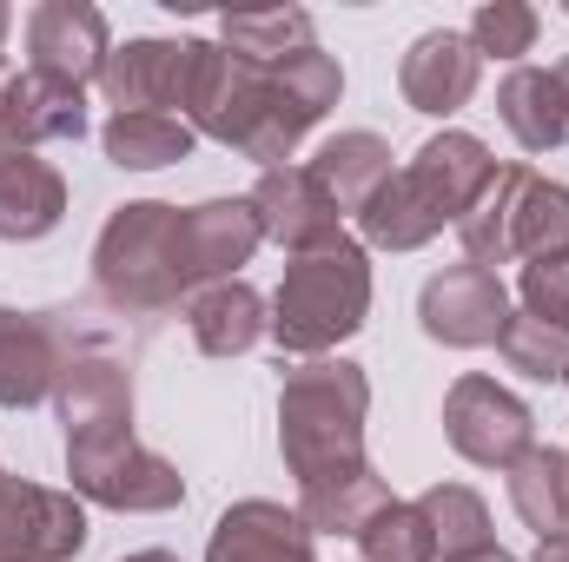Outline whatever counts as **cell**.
Listing matches in <instances>:
<instances>
[{
    "label": "cell",
    "mask_w": 569,
    "mask_h": 562,
    "mask_svg": "<svg viewBox=\"0 0 569 562\" xmlns=\"http://www.w3.org/2000/svg\"><path fill=\"white\" fill-rule=\"evenodd\" d=\"M385 503H391V483H385L378 470H358V476H338V483L298 490V516H305L311 536H358Z\"/></svg>",
    "instance_id": "4316f807"
},
{
    "label": "cell",
    "mask_w": 569,
    "mask_h": 562,
    "mask_svg": "<svg viewBox=\"0 0 569 562\" xmlns=\"http://www.w3.org/2000/svg\"><path fill=\"white\" fill-rule=\"evenodd\" d=\"M418 324H425L430 344H443V351H483L510 324V291H503L497 272H483L470 259L463 265H443L418 291Z\"/></svg>",
    "instance_id": "30bf717a"
},
{
    "label": "cell",
    "mask_w": 569,
    "mask_h": 562,
    "mask_svg": "<svg viewBox=\"0 0 569 562\" xmlns=\"http://www.w3.org/2000/svg\"><path fill=\"white\" fill-rule=\"evenodd\" d=\"M7 80H13V67H7V60H0V100H7Z\"/></svg>",
    "instance_id": "74e56055"
},
{
    "label": "cell",
    "mask_w": 569,
    "mask_h": 562,
    "mask_svg": "<svg viewBox=\"0 0 569 562\" xmlns=\"http://www.w3.org/2000/svg\"><path fill=\"white\" fill-rule=\"evenodd\" d=\"M186 80H192V40H127L107 53L100 67V93L113 113H172L186 107Z\"/></svg>",
    "instance_id": "2e32d148"
},
{
    "label": "cell",
    "mask_w": 569,
    "mask_h": 562,
    "mask_svg": "<svg viewBox=\"0 0 569 562\" xmlns=\"http://www.w3.org/2000/svg\"><path fill=\"white\" fill-rule=\"evenodd\" d=\"M60 219H67L60 165L0 133V239L7 245H33V239L60 232Z\"/></svg>",
    "instance_id": "ac0fdd59"
},
{
    "label": "cell",
    "mask_w": 569,
    "mask_h": 562,
    "mask_svg": "<svg viewBox=\"0 0 569 562\" xmlns=\"http://www.w3.org/2000/svg\"><path fill=\"white\" fill-rule=\"evenodd\" d=\"M206 562H318V536L305 530L298 510L272 496H246L212 523Z\"/></svg>",
    "instance_id": "e0dca14e"
},
{
    "label": "cell",
    "mask_w": 569,
    "mask_h": 562,
    "mask_svg": "<svg viewBox=\"0 0 569 562\" xmlns=\"http://www.w3.org/2000/svg\"><path fill=\"white\" fill-rule=\"evenodd\" d=\"M80 344H67V331L47 311H13L0 304V411H33L53 398L67 358Z\"/></svg>",
    "instance_id": "5bb4252c"
},
{
    "label": "cell",
    "mask_w": 569,
    "mask_h": 562,
    "mask_svg": "<svg viewBox=\"0 0 569 562\" xmlns=\"http://www.w3.org/2000/svg\"><path fill=\"white\" fill-rule=\"evenodd\" d=\"M365 318H371V252L345 232L284 265L279 291L266 304V338L305 364V358H331L345 338H358Z\"/></svg>",
    "instance_id": "277c9868"
},
{
    "label": "cell",
    "mask_w": 569,
    "mask_h": 562,
    "mask_svg": "<svg viewBox=\"0 0 569 562\" xmlns=\"http://www.w3.org/2000/svg\"><path fill=\"white\" fill-rule=\"evenodd\" d=\"M443 436L463 463L477 470H510L530 443H537V418L517 391H503L497 378L483 371H463L450 391H443Z\"/></svg>",
    "instance_id": "ba28073f"
},
{
    "label": "cell",
    "mask_w": 569,
    "mask_h": 562,
    "mask_svg": "<svg viewBox=\"0 0 569 562\" xmlns=\"http://www.w3.org/2000/svg\"><path fill=\"white\" fill-rule=\"evenodd\" d=\"M457 245L470 265H557L569 259V185L530 165H497L477 205L457 219Z\"/></svg>",
    "instance_id": "5b68a950"
},
{
    "label": "cell",
    "mask_w": 569,
    "mask_h": 562,
    "mask_svg": "<svg viewBox=\"0 0 569 562\" xmlns=\"http://www.w3.org/2000/svg\"><path fill=\"white\" fill-rule=\"evenodd\" d=\"M563 384H569V378H563Z\"/></svg>",
    "instance_id": "ab89813d"
},
{
    "label": "cell",
    "mask_w": 569,
    "mask_h": 562,
    "mask_svg": "<svg viewBox=\"0 0 569 562\" xmlns=\"http://www.w3.org/2000/svg\"><path fill=\"white\" fill-rule=\"evenodd\" d=\"M550 73H557V93H563V107H569V53L557 60V67H550Z\"/></svg>",
    "instance_id": "d590c367"
},
{
    "label": "cell",
    "mask_w": 569,
    "mask_h": 562,
    "mask_svg": "<svg viewBox=\"0 0 569 562\" xmlns=\"http://www.w3.org/2000/svg\"><path fill=\"white\" fill-rule=\"evenodd\" d=\"M477 80H483V60H477L470 33H457V27H430V33H418L411 53L398 60V93H405V107L425 113V120L463 113L470 93H477Z\"/></svg>",
    "instance_id": "9a60e30c"
},
{
    "label": "cell",
    "mask_w": 569,
    "mask_h": 562,
    "mask_svg": "<svg viewBox=\"0 0 569 562\" xmlns=\"http://www.w3.org/2000/svg\"><path fill=\"white\" fill-rule=\"evenodd\" d=\"M530 562H569V536H550V543H537V556Z\"/></svg>",
    "instance_id": "836d02e7"
},
{
    "label": "cell",
    "mask_w": 569,
    "mask_h": 562,
    "mask_svg": "<svg viewBox=\"0 0 569 562\" xmlns=\"http://www.w3.org/2000/svg\"><path fill=\"white\" fill-rule=\"evenodd\" d=\"M0 133L27 152L53 140H80L87 133V93L80 87H60V80H40V73H13L7 80V100H0Z\"/></svg>",
    "instance_id": "ffe728a7"
},
{
    "label": "cell",
    "mask_w": 569,
    "mask_h": 562,
    "mask_svg": "<svg viewBox=\"0 0 569 562\" xmlns=\"http://www.w3.org/2000/svg\"><path fill=\"white\" fill-rule=\"evenodd\" d=\"M252 199V212H259V232L284 245L291 259L298 252H318V245H331V239H345V212L331 205V192L318 185V172L311 165H272V172H259V185L246 192Z\"/></svg>",
    "instance_id": "4fadbf2b"
},
{
    "label": "cell",
    "mask_w": 569,
    "mask_h": 562,
    "mask_svg": "<svg viewBox=\"0 0 569 562\" xmlns=\"http://www.w3.org/2000/svg\"><path fill=\"white\" fill-rule=\"evenodd\" d=\"M517 291H523V311L530 318L569 331V259H557V265H523Z\"/></svg>",
    "instance_id": "1f68e13d"
},
{
    "label": "cell",
    "mask_w": 569,
    "mask_h": 562,
    "mask_svg": "<svg viewBox=\"0 0 569 562\" xmlns=\"http://www.w3.org/2000/svg\"><path fill=\"white\" fill-rule=\"evenodd\" d=\"M186 331L206 358H246L266 338V298L246 279H219L186 298Z\"/></svg>",
    "instance_id": "44dd1931"
},
{
    "label": "cell",
    "mask_w": 569,
    "mask_h": 562,
    "mask_svg": "<svg viewBox=\"0 0 569 562\" xmlns=\"http://www.w3.org/2000/svg\"><path fill=\"white\" fill-rule=\"evenodd\" d=\"M563 13H569V7H563Z\"/></svg>",
    "instance_id": "f35d334b"
},
{
    "label": "cell",
    "mask_w": 569,
    "mask_h": 562,
    "mask_svg": "<svg viewBox=\"0 0 569 562\" xmlns=\"http://www.w3.org/2000/svg\"><path fill=\"white\" fill-rule=\"evenodd\" d=\"M7 27H13V13H7V7H0V47H7Z\"/></svg>",
    "instance_id": "8d00e7d4"
},
{
    "label": "cell",
    "mask_w": 569,
    "mask_h": 562,
    "mask_svg": "<svg viewBox=\"0 0 569 562\" xmlns=\"http://www.w3.org/2000/svg\"><path fill=\"white\" fill-rule=\"evenodd\" d=\"M503 476H510V510L523 516V530H530L537 543L569 536V450L530 443Z\"/></svg>",
    "instance_id": "7402d4cb"
},
{
    "label": "cell",
    "mask_w": 569,
    "mask_h": 562,
    "mask_svg": "<svg viewBox=\"0 0 569 562\" xmlns=\"http://www.w3.org/2000/svg\"><path fill=\"white\" fill-rule=\"evenodd\" d=\"M365 418H371V378L351 358H305L279 384V450L298 490L338 483L371 470L365 456Z\"/></svg>",
    "instance_id": "3957f363"
},
{
    "label": "cell",
    "mask_w": 569,
    "mask_h": 562,
    "mask_svg": "<svg viewBox=\"0 0 569 562\" xmlns=\"http://www.w3.org/2000/svg\"><path fill=\"white\" fill-rule=\"evenodd\" d=\"M537 33H543V13L523 7V0H483V7L470 13V47H477V60H517V67H523V53L537 47Z\"/></svg>",
    "instance_id": "4dcf8cb0"
},
{
    "label": "cell",
    "mask_w": 569,
    "mask_h": 562,
    "mask_svg": "<svg viewBox=\"0 0 569 562\" xmlns=\"http://www.w3.org/2000/svg\"><path fill=\"white\" fill-rule=\"evenodd\" d=\"M418 510H425V523H430L437 556H463V550L497 543V536H490V503H483L470 483H430L425 496H418Z\"/></svg>",
    "instance_id": "83f0119b"
},
{
    "label": "cell",
    "mask_w": 569,
    "mask_h": 562,
    "mask_svg": "<svg viewBox=\"0 0 569 562\" xmlns=\"http://www.w3.org/2000/svg\"><path fill=\"white\" fill-rule=\"evenodd\" d=\"M338 93H345V67L325 47H305L279 67H252L219 40H192V80H186L179 120L199 140L232 145L272 172V165H291L298 140L338 107Z\"/></svg>",
    "instance_id": "6da1fadb"
},
{
    "label": "cell",
    "mask_w": 569,
    "mask_h": 562,
    "mask_svg": "<svg viewBox=\"0 0 569 562\" xmlns=\"http://www.w3.org/2000/svg\"><path fill=\"white\" fill-rule=\"evenodd\" d=\"M437 562H517L510 550H497V543H483V550H463V556H437Z\"/></svg>",
    "instance_id": "d6a6232c"
},
{
    "label": "cell",
    "mask_w": 569,
    "mask_h": 562,
    "mask_svg": "<svg viewBox=\"0 0 569 562\" xmlns=\"http://www.w3.org/2000/svg\"><path fill=\"white\" fill-rule=\"evenodd\" d=\"M497 113L510 127V140L523 152H557L569 140V107L557 93V73L550 67H510L503 87H497Z\"/></svg>",
    "instance_id": "603a6c76"
},
{
    "label": "cell",
    "mask_w": 569,
    "mask_h": 562,
    "mask_svg": "<svg viewBox=\"0 0 569 562\" xmlns=\"http://www.w3.org/2000/svg\"><path fill=\"white\" fill-rule=\"evenodd\" d=\"M120 562H179L172 550H133V556H120Z\"/></svg>",
    "instance_id": "e575fe53"
},
{
    "label": "cell",
    "mask_w": 569,
    "mask_h": 562,
    "mask_svg": "<svg viewBox=\"0 0 569 562\" xmlns=\"http://www.w3.org/2000/svg\"><path fill=\"white\" fill-rule=\"evenodd\" d=\"M93 284L113 311H172L179 298H192L179 272V205H113V219L93 239Z\"/></svg>",
    "instance_id": "8992f818"
},
{
    "label": "cell",
    "mask_w": 569,
    "mask_h": 562,
    "mask_svg": "<svg viewBox=\"0 0 569 562\" xmlns=\"http://www.w3.org/2000/svg\"><path fill=\"white\" fill-rule=\"evenodd\" d=\"M219 47L252 60V67H279L291 53L318 47V27L305 7H266V13H226L219 20Z\"/></svg>",
    "instance_id": "484cf974"
},
{
    "label": "cell",
    "mask_w": 569,
    "mask_h": 562,
    "mask_svg": "<svg viewBox=\"0 0 569 562\" xmlns=\"http://www.w3.org/2000/svg\"><path fill=\"white\" fill-rule=\"evenodd\" d=\"M497 179V159H490V145L477 140V133H463V127H443V133H430L418 145V159L411 165H398L378 192H371V205L358 212V232H365V245H378V252H418L430 245L443 225L457 232V219L477 205V192Z\"/></svg>",
    "instance_id": "7a4b0ae2"
},
{
    "label": "cell",
    "mask_w": 569,
    "mask_h": 562,
    "mask_svg": "<svg viewBox=\"0 0 569 562\" xmlns=\"http://www.w3.org/2000/svg\"><path fill=\"white\" fill-rule=\"evenodd\" d=\"M67 476H73V496L80 503L120 510V516H159V510H179L186 503L179 463L159 456V450H146L140 436H133V423L67 436Z\"/></svg>",
    "instance_id": "52a82bcc"
},
{
    "label": "cell",
    "mask_w": 569,
    "mask_h": 562,
    "mask_svg": "<svg viewBox=\"0 0 569 562\" xmlns=\"http://www.w3.org/2000/svg\"><path fill=\"white\" fill-rule=\"evenodd\" d=\"M107 53H113V33L93 0H40L27 13V73L87 93V87H100Z\"/></svg>",
    "instance_id": "8fae6325"
},
{
    "label": "cell",
    "mask_w": 569,
    "mask_h": 562,
    "mask_svg": "<svg viewBox=\"0 0 569 562\" xmlns=\"http://www.w3.org/2000/svg\"><path fill=\"white\" fill-rule=\"evenodd\" d=\"M53 411L67 423V436L80 430H113V423H133V371L113 358V351H93L80 344L53 384Z\"/></svg>",
    "instance_id": "d6986e66"
},
{
    "label": "cell",
    "mask_w": 569,
    "mask_h": 562,
    "mask_svg": "<svg viewBox=\"0 0 569 562\" xmlns=\"http://www.w3.org/2000/svg\"><path fill=\"white\" fill-rule=\"evenodd\" d=\"M358 556L365 562H437V543H430V523H425V510L418 503H385L358 536Z\"/></svg>",
    "instance_id": "f546056e"
},
{
    "label": "cell",
    "mask_w": 569,
    "mask_h": 562,
    "mask_svg": "<svg viewBox=\"0 0 569 562\" xmlns=\"http://www.w3.org/2000/svg\"><path fill=\"white\" fill-rule=\"evenodd\" d=\"M87 503L0 470V562H73L87 550Z\"/></svg>",
    "instance_id": "9c48e42d"
},
{
    "label": "cell",
    "mask_w": 569,
    "mask_h": 562,
    "mask_svg": "<svg viewBox=\"0 0 569 562\" xmlns=\"http://www.w3.org/2000/svg\"><path fill=\"white\" fill-rule=\"evenodd\" d=\"M266 245L252 199H206V205H179V272L186 291H206L219 279H239V265H252V252Z\"/></svg>",
    "instance_id": "7c38bea8"
},
{
    "label": "cell",
    "mask_w": 569,
    "mask_h": 562,
    "mask_svg": "<svg viewBox=\"0 0 569 562\" xmlns=\"http://www.w3.org/2000/svg\"><path fill=\"white\" fill-rule=\"evenodd\" d=\"M311 172H318V185L331 192V205L358 219V212L371 205V192H378L398 165H391V140H385V133H365V127H358V133H338V140L318 145Z\"/></svg>",
    "instance_id": "cb8c5ba5"
},
{
    "label": "cell",
    "mask_w": 569,
    "mask_h": 562,
    "mask_svg": "<svg viewBox=\"0 0 569 562\" xmlns=\"http://www.w3.org/2000/svg\"><path fill=\"white\" fill-rule=\"evenodd\" d=\"M497 351H503V364H510L517 378H530V384H557V378H569V331L530 318V311H510Z\"/></svg>",
    "instance_id": "f1b7e54d"
},
{
    "label": "cell",
    "mask_w": 569,
    "mask_h": 562,
    "mask_svg": "<svg viewBox=\"0 0 569 562\" xmlns=\"http://www.w3.org/2000/svg\"><path fill=\"white\" fill-rule=\"evenodd\" d=\"M199 133L179 120V113H113L100 127V152L120 165V172H159V165H179L192 159Z\"/></svg>",
    "instance_id": "d4e9b609"
}]
</instances>
